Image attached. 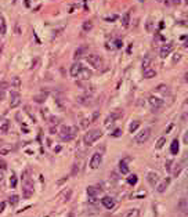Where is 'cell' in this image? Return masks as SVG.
<instances>
[{"instance_id":"8","label":"cell","mask_w":188,"mask_h":217,"mask_svg":"<svg viewBox=\"0 0 188 217\" xmlns=\"http://www.w3.org/2000/svg\"><path fill=\"white\" fill-rule=\"evenodd\" d=\"M148 102L154 108H162L163 107V100L159 98V97H155V95H149L148 97Z\"/></svg>"},{"instance_id":"30","label":"cell","mask_w":188,"mask_h":217,"mask_svg":"<svg viewBox=\"0 0 188 217\" xmlns=\"http://www.w3.org/2000/svg\"><path fill=\"white\" fill-rule=\"evenodd\" d=\"M19 201V196L18 195H11L10 198H8V202H10L11 205H17Z\"/></svg>"},{"instance_id":"43","label":"cell","mask_w":188,"mask_h":217,"mask_svg":"<svg viewBox=\"0 0 188 217\" xmlns=\"http://www.w3.org/2000/svg\"><path fill=\"white\" fill-rule=\"evenodd\" d=\"M78 169H79L78 165L73 166V169H72V176H76V174H78Z\"/></svg>"},{"instance_id":"36","label":"cell","mask_w":188,"mask_h":217,"mask_svg":"<svg viewBox=\"0 0 188 217\" xmlns=\"http://www.w3.org/2000/svg\"><path fill=\"white\" fill-rule=\"evenodd\" d=\"M79 102L82 104H90V97L86 95V97H79Z\"/></svg>"},{"instance_id":"54","label":"cell","mask_w":188,"mask_h":217,"mask_svg":"<svg viewBox=\"0 0 188 217\" xmlns=\"http://www.w3.org/2000/svg\"><path fill=\"white\" fill-rule=\"evenodd\" d=\"M0 86H2V89H6V86H7V83H0Z\"/></svg>"},{"instance_id":"60","label":"cell","mask_w":188,"mask_h":217,"mask_svg":"<svg viewBox=\"0 0 188 217\" xmlns=\"http://www.w3.org/2000/svg\"><path fill=\"white\" fill-rule=\"evenodd\" d=\"M185 3H188V0H185Z\"/></svg>"},{"instance_id":"58","label":"cell","mask_w":188,"mask_h":217,"mask_svg":"<svg viewBox=\"0 0 188 217\" xmlns=\"http://www.w3.org/2000/svg\"><path fill=\"white\" fill-rule=\"evenodd\" d=\"M156 2H163V0H156Z\"/></svg>"},{"instance_id":"46","label":"cell","mask_w":188,"mask_h":217,"mask_svg":"<svg viewBox=\"0 0 188 217\" xmlns=\"http://www.w3.org/2000/svg\"><path fill=\"white\" fill-rule=\"evenodd\" d=\"M4 207H6V202H0V213L4 210Z\"/></svg>"},{"instance_id":"11","label":"cell","mask_w":188,"mask_h":217,"mask_svg":"<svg viewBox=\"0 0 188 217\" xmlns=\"http://www.w3.org/2000/svg\"><path fill=\"white\" fill-rule=\"evenodd\" d=\"M82 68H83V65L82 64H79V62H75L72 66H70V76L72 78H78L79 76V73H80V71H82Z\"/></svg>"},{"instance_id":"22","label":"cell","mask_w":188,"mask_h":217,"mask_svg":"<svg viewBox=\"0 0 188 217\" xmlns=\"http://www.w3.org/2000/svg\"><path fill=\"white\" fill-rule=\"evenodd\" d=\"M156 76V72L154 71V69H147V71H144V78L145 79H152V78H155Z\"/></svg>"},{"instance_id":"29","label":"cell","mask_w":188,"mask_h":217,"mask_svg":"<svg viewBox=\"0 0 188 217\" xmlns=\"http://www.w3.org/2000/svg\"><path fill=\"white\" fill-rule=\"evenodd\" d=\"M126 217H140V210L138 209H131L130 212L126 214Z\"/></svg>"},{"instance_id":"33","label":"cell","mask_w":188,"mask_h":217,"mask_svg":"<svg viewBox=\"0 0 188 217\" xmlns=\"http://www.w3.org/2000/svg\"><path fill=\"white\" fill-rule=\"evenodd\" d=\"M17 183H18V180H17V176H11V178H10V185L13 187V188H15L17 187Z\"/></svg>"},{"instance_id":"3","label":"cell","mask_w":188,"mask_h":217,"mask_svg":"<svg viewBox=\"0 0 188 217\" xmlns=\"http://www.w3.org/2000/svg\"><path fill=\"white\" fill-rule=\"evenodd\" d=\"M87 62L90 64V65L93 66V68L96 69H102V65H104V61H102V58L100 57L98 54H89L86 57Z\"/></svg>"},{"instance_id":"25","label":"cell","mask_w":188,"mask_h":217,"mask_svg":"<svg viewBox=\"0 0 188 217\" xmlns=\"http://www.w3.org/2000/svg\"><path fill=\"white\" fill-rule=\"evenodd\" d=\"M82 28H83L84 32H90L93 29V22L91 21H84L83 25H82Z\"/></svg>"},{"instance_id":"45","label":"cell","mask_w":188,"mask_h":217,"mask_svg":"<svg viewBox=\"0 0 188 217\" xmlns=\"http://www.w3.org/2000/svg\"><path fill=\"white\" fill-rule=\"evenodd\" d=\"M169 2H170V4H176V6H177V4H180V3H181V0H169Z\"/></svg>"},{"instance_id":"13","label":"cell","mask_w":188,"mask_h":217,"mask_svg":"<svg viewBox=\"0 0 188 217\" xmlns=\"http://www.w3.org/2000/svg\"><path fill=\"white\" fill-rule=\"evenodd\" d=\"M100 192H101V188H100V187H97V185L87 187V195L91 196V198H97V195H98Z\"/></svg>"},{"instance_id":"57","label":"cell","mask_w":188,"mask_h":217,"mask_svg":"<svg viewBox=\"0 0 188 217\" xmlns=\"http://www.w3.org/2000/svg\"><path fill=\"white\" fill-rule=\"evenodd\" d=\"M187 105H188V97H187Z\"/></svg>"},{"instance_id":"53","label":"cell","mask_w":188,"mask_h":217,"mask_svg":"<svg viewBox=\"0 0 188 217\" xmlns=\"http://www.w3.org/2000/svg\"><path fill=\"white\" fill-rule=\"evenodd\" d=\"M184 80H185V82H188V71H187V73H185V75H184Z\"/></svg>"},{"instance_id":"5","label":"cell","mask_w":188,"mask_h":217,"mask_svg":"<svg viewBox=\"0 0 188 217\" xmlns=\"http://www.w3.org/2000/svg\"><path fill=\"white\" fill-rule=\"evenodd\" d=\"M149 136H151V129H144V130H141L136 136L134 141H136L137 144H143V142H145L149 138Z\"/></svg>"},{"instance_id":"37","label":"cell","mask_w":188,"mask_h":217,"mask_svg":"<svg viewBox=\"0 0 188 217\" xmlns=\"http://www.w3.org/2000/svg\"><path fill=\"white\" fill-rule=\"evenodd\" d=\"M90 122H91V120H89V119H82V120H80V127L82 129H86L87 126L90 125Z\"/></svg>"},{"instance_id":"31","label":"cell","mask_w":188,"mask_h":217,"mask_svg":"<svg viewBox=\"0 0 188 217\" xmlns=\"http://www.w3.org/2000/svg\"><path fill=\"white\" fill-rule=\"evenodd\" d=\"M164 142H166V140H164V137H160V138H158V141H156V149H160L164 145Z\"/></svg>"},{"instance_id":"39","label":"cell","mask_w":188,"mask_h":217,"mask_svg":"<svg viewBox=\"0 0 188 217\" xmlns=\"http://www.w3.org/2000/svg\"><path fill=\"white\" fill-rule=\"evenodd\" d=\"M120 136H122V130H120V129H116V130H113L112 137H120Z\"/></svg>"},{"instance_id":"51","label":"cell","mask_w":188,"mask_h":217,"mask_svg":"<svg viewBox=\"0 0 188 217\" xmlns=\"http://www.w3.org/2000/svg\"><path fill=\"white\" fill-rule=\"evenodd\" d=\"M172 129H173V125H169V126H167V129H166V133H170Z\"/></svg>"},{"instance_id":"20","label":"cell","mask_w":188,"mask_h":217,"mask_svg":"<svg viewBox=\"0 0 188 217\" xmlns=\"http://www.w3.org/2000/svg\"><path fill=\"white\" fill-rule=\"evenodd\" d=\"M119 170L123 174H127L129 173V166H127V163H126V160H122V162L119 163Z\"/></svg>"},{"instance_id":"56","label":"cell","mask_w":188,"mask_h":217,"mask_svg":"<svg viewBox=\"0 0 188 217\" xmlns=\"http://www.w3.org/2000/svg\"><path fill=\"white\" fill-rule=\"evenodd\" d=\"M68 217H75V214H73V213H70V214H69Z\"/></svg>"},{"instance_id":"59","label":"cell","mask_w":188,"mask_h":217,"mask_svg":"<svg viewBox=\"0 0 188 217\" xmlns=\"http://www.w3.org/2000/svg\"><path fill=\"white\" fill-rule=\"evenodd\" d=\"M138 2H144V0H138Z\"/></svg>"},{"instance_id":"6","label":"cell","mask_w":188,"mask_h":217,"mask_svg":"<svg viewBox=\"0 0 188 217\" xmlns=\"http://www.w3.org/2000/svg\"><path fill=\"white\" fill-rule=\"evenodd\" d=\"M101 160H102L101 154L96 152V154L91 156V159H90V167H91V169H98L100 165H101Z\"/></svg>"},{"instance_id":"18","label":"cell","mask_w":188,"mask_h":217,"mask_svg":"<svg viewBox=\"0 0 188 217\" xmlns=\"http://www.w3.org/2000/svg\"><path fill=\"white\" fill-rule=\"evenodd\" d=\"M178 140H173L172 145H170V152H172L173 155H177L178 154Z\"/></svg>"},{"instance_id":"50","label":"cell","mask_w":188,"mask_h":217,"mask_svg":"<svg viewBox=\"0 0 188 217\" xmlns=\"http://www.w3.org/2000/svg\"><path fill=\"white\" fill-rule=\"evenodd\" d=\"M4 97H6L4 91H0V101H3V100H4Z\"/></svg>"},{"instance_id":"1","label":"cell","mask_w":188,"mask_h":217,"mask_svg":"<svg viewBox=\"0 0 188 217\" xmlns=\"http://www.w3.org/2000/svg\"><path fill=\"white\" fill-rule=\"evenodd\" d=\"M76 133H78V127H73V126H61L60 137L64 141H70V140L75 138Z\"/></svg>"},{"instance_id":"52","label":"cell","mask_w":188,"mask_h":217,"mask_svg":"<svg viewBox=\"0 0 188 217\" xmlns=\"http://www.w3.org/2000/svg\"><path fill=\"white\" fill-rule=\"evenodd\" d=\"M50 133H51V134L57 133V131H55V127H51V129H50Z\"/></svg>"},{"instance_id":"27","label":"cell","mask_w":188,"mask_h":217,"mask_svg":"<svg viewBox=\"0 0 188 217\" xmlns=\"http://www.w3.org/2000/svg\"><path fill=\"white\" fill-rule=\"evenodd\" d=\"M11 84H13V87H15V89H19V87H21V79H19L18 76H14Z\"/></svg>"},{"instance_id":"7","label":"cell","mask_w":188,"mask_h":217,"mask_svg":"<svg viewBox=\"0 0 188 217\" xmlns=\"http://www.w3.org/2000/svg\"><path fill=\"white\" fill-rule=\"evenodd\" d=\"M172 50H173V44H172V43H164L162 47H160V50H159V55L162 58H166L167 55L172 53Z\"/></svg>"},{"instance_id":"2","label":"cell","mask_w":188,"mask_h":217,"mask_svg":"<svg viewBox=\"0 0 188 217\" xmlns=\"http://www.w3.org/2000/svg\"><path fill=\"white\" fill-rule=\"evenodd\" d=\"M101 137H102V131L100 130V129H94V130H90V131H87V133L84 134L83 141H84L86 145H93L94 142H96L98 138H101Z\"/></svg>"},{"instance_id":"34","label":"cell","mask_w":188,"mask_h":217,"mask_svg":"<svg viewBox=\"0 0 188 217\" xmlns=\"http://www.w3.org/2000/svg\"><path fill=\"white\" fill-rule=\"evenodd\" d=\"M111 115H112V116H113V118H115V119H116V120H118V119H119V118H120V116H122V115H123V112H122V111H120V109H116V111H113V112H112V113H111Z\"/></svg>"},{"instance_id":"49","label":"cell","mask_w":188,"mask_h":217,"mask_svg":"<svg viewBox=\"0 0 188 217\" xmlns=\"http://www.w3.org/2000/svg\"><path fill=\"white\" fill-rule=\"evenodd\" d=\"M6 167H7V166H6V163L3 162V160H0V169H3V170H4Z\"/></svg>"},{"instance_id":"15","label":"cell","mask_w":188,"mask_h":217,"mask_svg":"<svg viewBox=\"0 0 188 217\" xmlns=\"http://www.w3.org/2000/svg\"><path fill=\"white\" fill-rule=\"evenodd\" d=\"M90 76H91V71H90V69H87V68H82V71H80V73H79L78 78L87 80V79H90Z\"/></svg>"},{"instance_id":"41","label":"cell","mask_w":188,"mask_h":217,"mask_svg":"<svg viewBox=\"0 0 188 217\" xmlns=\"http://www.w3.org/2000/svg\"><path fill=\"white\" fill-rule=\"evenodd\" d=\"M183 141H184V144H187L188 145V130L184 133V136H183Z\"/></svg>"},{"instance_id":"24","label":"cell","mask_w":188,"mask_h":217,"mask_svg":"<svg viewBox=\"0 0 188 217\" xmlns=\"http://www.w3.org/2000/svg\"><path fill=\"white\" fill-rule=\"evenodd\" d=\"M138 127H140V120H133L130 123V126H129V131L133 133V131H136Z\"/></svg>"},{"instance_id":"26","label":"cell","mask_w":188,"mask_h":217,"mask_svg":"<svg viewBox=\"0 0 188 217\" xmlns=\"http://www.w3.org/2000/svg\"><path fill=\"white\" fill-rule=\"evenodd\" d=\"M129 24H130V14L126 13L125 15H123V18H122V25L125 26V28H127Z\"/></svg>"},{"instance_id":"35","label":"cell","mask_w":188,"mask_h":217,"mask_svg":"<svg viewBox=\"0 0 188 217\" xmlns=\"http://www.w3.org/2000/svg\"><path fill=\"white\" fill-rule=\"evenodd\" d=\"M35 101L36 102H44L46 101V94H39L35 97Z\"/></svg>"},{"instance_id":"17","label":"cell","mask_w":188,"mask_h":217,"mask_svg":"<svg viewBox=\"0 0 188 217\" xmlns=\"http://www.w3.org/2000/svg\"><path fill=\"white\" fill-rule=\"evenodd\" d=\"M115 122H116V119L113 118L112 115H109V116H108L107 119H105V122H104V126H105V127H107V129H111V127H112V126H113V123H115Z\"/></svg>"},{"instance_id":"21","label":"cell","mask_w":188,"mask_h":217,"mask_svg":"<svg viewBox=\"0 0 188 217\" xmlns=\"http://www.w3.org/2000/svg\"><path fill=\"white\" fill-rule=\"evenodd\" d=\"M8 130H10V122L3 120L2 125H0V131H2V133H7Z\"/></svg>"},{"instance_id":"32","label":"cell","mask_w":188,"mask_h":217,"mask_svg":"<svg viewBox=\"0 0 188 217\" xmlns=\"http://www.w3.org/2000/svg\"><path fill=\"white\" fill-rule=\"evenodd\" d=\"M129 184H130V185H136V183H137V176L136 174H131L130 176V177H129Z\"/></svg>"},{"instance_id":"12","label":"cell","mask_w":188,"mask_h":217,"mask_svg":"<svg viewBox=\"0 0 188 217\" xmlns=\"http://www.w3.org/2000/svg\"><path fill=\"white\" fill-rule=\"evenodd\" d=\"M101 203H102V206H104L105 209H113V206H115V201H113V198H111V196L102 198Z\"/></svg>"},{"instance_id":"44","label":"cell","mask_w":188,"mask_h":217,"mask_svg":"<svg viewBox=\"0 0 188 217\" xmlns=\"http://www.w3.org/2000/svg\"><path fill=\"white\" fill-rule=\"evenodd\" d=\"M115 47H118V49L122 47V40H115Z\"/></svg>"},{"instance_id":"40","label":"cell","mask_w":188,"mask_h":217,"mask_svg":"<svg viewBox=\"0 0 188 217\" xmlns=\"http://www.w3.org/2000/svg\"><path fill=\"white\" fill-rule=\"evenodd\" d=\"M145 28H147V31H148V32L152 31V22H151V19H148V22H147V26H145Z\"/></svg>"},{"instance_id":"19","label":"cell","mask_w":188,"mask_h":217,"mask_svg":"<svg viewBox=\"0 0 188 217\" xmlns=\"http://www.w3.org/2000/svg\"><path fill=\"white\" fill-rule=\"evenodd\" d=\"M84 53H86V47H79V49L75 51V54H73V58H75V60H79V58L83 57Z\"/></svg>"},{"instance_id":"28","label":"cell","mask_w":188,"mask_h":217,"mask_svg":"<svg viewBox=\"0 0 188 217\" xmlns=\"http://www.w3.org/2000/svg\"><path fill=\"white\" fill-rule=\"evenodd\" d=\"M181 57H183V54H180V53H174V54H173V58H172V64H173V65H176V64L181 60Z\"/></svg>"},{"instance_id":"10","label":"cell","mask_w":188,"mask_h":217,"mask_svg":"<svg viewBox=\"0 0 188 217\" xmlns=\"http://www.w3.org/2000/svg\"><path fill=\"white\" fill-rule=\"evenodd\" d=\"M147 181L149 183V185L155 187L158 184V181H159V176H158L155 172H149L148 174H147Z\"/></svg>"},{"instance_id":"9","label":"cell","mask_w":188,"mask_h":217,"mask_svg":"<svg viewBox=\"0 0 188 217\" xmlns=\"http://www.w3.org/2000/svg\"><path fill=\"white\" fill-rule=\"evenodd\" d=\"M21 104V95L15 91H11V101H10V107L11 108H17Z\"/></svg>"},{"instance_id":"16","label":"cell","mask_w":188,"mask_h":217,"mask_svg":"<svg viewBox=\"0 0 188 217\" xmlns=\"http://www.w3.org/2000/svg\"><path fill=\"white\" fill-rule=\"evenodd\" d=\"M151 64H152V60H151V57L147 54L145 57L143 58V71H147V69H149Z\"/></svg>"},{"instance_id":"55","label":"cell","mask_w":188,"mask_h":217,"mask_svg":"<svg viewBox=\"0 0 188 217\" xmlns=\"http://www.w3.org/2000/svg\"><path fill=\"white\" fill-rule=\"evenodd\" d=\"M24 3H25V7H29V0H25Z\"/></svg>"},{"instance_id":"47","label":"cell","mask_w":188,"mask_h":217,"mask_svg":"<svg viewBox=\"0 0 188 217\" xmlns=\"http://www.w3.org/2000/svg\"><path fill=\"white\" fill-rule=\"evenodd\" d=\"M2 33H6V24H4V21H2Z\"/></svg>"},{"instance_id":"42","label":"cell","mask_w":188,"mask_h":217,"mask_svg":"<svg viewBox=\"0 0 188 217\" xmlns=\"http://www.w3.org/2000/svg\"><path fill=\"white\" fill-rule=\"evenodd\" d=\"M166 170L167 172H172V162H170V160L166 162Z\"/></svg>"},{"instance_id":"4","label":"cell","mask_w":188,"mask_h":217,"mask_svg":"<svg viewBox=\"0 0 188 217\" xmlns=\"http://www.w3.org/2000/svg\"><path fill=\"white\" fill-rule=\"evenodd\" d=\"M22 181H24V187H22L24 196H25V198H29V196L33 194V183H32L31 180H28V177H26V173H24Z\"/></svg>"},{"instance_id":"48","label":"cell","mask_w":188,"mask_h":217,"mask_svg":"<svg viewBox=\"0 0 188 217\" xmlns=\"http://www.w3.org/2000/svg\"><path fill=\"white\" fill-rule=\"evenodd\" d=\"M50 122H51L53 125H57V123H58V119H57V118H50Z\"/></svg>"},{"instance_id":"23","label":"cell","mask_w":188,"mask_h":217,"mask_svg":"<svg viewBox=\"0 0 188 217\" xmlns=\"http://www.w3.org/2000/svg\"><path fill=\"white\" fill-rule=\"evenodd\" d=\"M156 91L160 93V94H169V87H167L166 84H159V86L156 87Z\"/></svg>"},{"instance_id":"38","label":"cell","mask_w":188,"mask_h":217,"mask_svg":"<svg viewBox=\"0 0 188 217\" xmlns=\"http://www.w3.org/2000/svg\"><path fill=\"white\" fill-rule=\"evenodd\" d=\"M70 195H72V191H70V189H68V191L65 192V195H64V198H62V202H68L69 198H70Z\"/></svg>"},{"instance_id":"14","label":"cell","mask_w":188,"mask_h":217,"mask_svg":"<svg viewBox=\"0 0 188 217\" xmlns=\"http://www.w3.org/2000/svg\"><path fill=\"white\" fill-rule=\"evenodd\" d=\"M169 183H170V178H164V180L162 181L160 184H156V191L159 192V194H162L166 191V188H167V185H169Z\"/></svg>"}]
</instances>
